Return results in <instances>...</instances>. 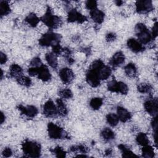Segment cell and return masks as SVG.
<instances>
[{"label":"cell","instance_id":"d6a6232c","mask_svg":"<svg viewBox=\"0 0 158 158\" xmlns=\"http://www.w3.org/2000/svg\"><path fill=\"white\" fill-rule=\"evenodd\" d=\"M17 83L21 85H23L26 87H28L31 85V79L26 76H21L16 79Z\"/></svg>","mask_w":158,"mask_h":158},{"label":"cell","instance_id":"83f0119b","mask_svg":"<svg viewBox=\"0 0 158 158\" xmlns=\"http://www.w3.org/2000/svg\"><path fill=\"white\" fill-rule=\"evenodd\" d=\"M142 156L145 158H152L154 157V151L153 148L150 145L143 146Z\"/></svg>","mask_w":158,"mask_h":158},{"label":"cell","instance_id":"ac0fdd59","mask_svg":"<svg viewBox=\"0 0 158 158\" xmlns=\"http://www.w3.org/2000/svg\"><path fill=\"white\" fill-rule=\"evenodd\" d=\"M89 14L91 19L98 24L102 23L104 20V13L98 9H95L94 10H90Z\"/></svg>","mask_w":158,"mask_h":158},{"label":"cell","instance_id":"7c38bea8","mask_svg":"<svg viewBox=\"0 0 158 158\" xmlns=\"http://www.w3.org/2000/svg\"><path fill=\"white\" fill-rule=\"evenodd\" d=\"M61 81L64 84H70L74 79L75 75L73 71L67 67L62 68L59 73Z\"/></svg>","mask_w":158,"mask_h":158},{"label":"cell","instance_id":"6da1fadb","mask_svg":"<svg viewBox=\"0 0 158 158\" xmlns=\"http://www.w3.org/2000/svg\"><path fill=\"white\" fill-rule=\"evenodd\" d=\"M22 149L25 157H39L41 155V145L35 141L25 140L22 144Z\"/></svg>","mask_w":158,"mask_h":158},{"label":"cell","instance_id":"484cf974","mask_svg":"<svg viewBox=\"0 0 158 158\" xmlns=\"http://www.w3.org/2000/svg\"><path fill=\"white\" fill-rule=\"evenodd\" d=\"M136 141L139 145L142 146L148 145L149 143L148 137L144 133H139L136 137Z\"/></svg>","mask_w":158,"mask_h":158},{"label":"cell","instance_id":"836d02e7","mask_svg":"<svg viewBox=\"0 0 158 158\" xmlns=\"http://www.w3.org/2000/svg\"><path fill=\"white\" fill-rule=\"evenodd\" d=\"M70 151L75 152H79L82 154H86L88 151V148L83 144H80L77 146H73L70 148Z\"/></svg>","mask_w":158,"mask_h":158},{"label":"cell","instance_id":"f6af8a7d","mask_svg":"<svg viewBox=\"0 0 158 158\" xmlns=\"http://www.w3.org/2000/svg\"><path fill=\"white\" fill-rule=\"evenodd\" d=\"M115 3L117 6H120L122 5V4L123 3V2L122 1H120V0H117V1H115Z\"/></svg>","mask_w":158,"mask_h":158},{"label":"cell","instance_id":"f546056e","mask_svg":"<svg viewBox=\"0 0 158 158\" xmlns=\"http://www.w3.org/2000/svg\"><path fill=\"white\" fill-rule=\"evenodd\" d=\"M106 120L109 125L111 127H115L117 125L119 119L117 114L110 113L106 115Z\"/></svg>","mask_w":158,"mask_h":158},{"label":"cell","instance_id":"ffe728a7","mask_svg":"<svg viewBox=\"0 0 158 158\" xmlns=\"http://www.w3.org/2000/svg\"><path fill=\"white\" fill-rule=\"evenodd\" d=\"M9 75L11 77L17 79L23 75V70L18 64H12L9 68Z\"/></svg>","mask_w":158,"mask_h":158},{"label":"cell","instance_id":"2e32d148","mask_svg":"<svg viewBox=\"0 0 158 158\" xmlns=\"http://www.w3.org/2000/svg\"><path fill=\"white\" fill-rule=\"evenodd\" d=\"M117 115L119 120L122 122H127L131 118V113L122 106H118L117 107Z\"/></svg>","mask_w":158,"mask_h":158},{"label":"cell","instance_id":"f35d334b","mask_svg":"<svg viewBox=\"0 0 158 158\" xmlns=\"http://www.w3.org/2000/svg\"><path fill=\"white\" fill-rule=\"evenodd\" d=\"M52 52L57 56L60 55L62 53L63 48L60 46V45L59 44L52 46Z\"/></svg>","mask_w":158,"mask_h":158},{"label":"cell","instance_id":"52a82bcc","mask_svg":"<svg viewBox=\"0 0 158 158\" xmlns=\"http://www.w3.org/2000/svg\"><path fill=\"white\" fill-rule=\"evenodd\" d=\"M136 11L140 14H147L153 10L154 7L151 0H138L136 2Z\"/></svg>","mask_w":158,"mask_h":158},{"label":"cell","instance_id":"8992f818","mask_svg":"<svg viewBox=\"0 0 158 158\" xmlns=\"http://www.w3.org/2000/svg\"><path fill=\"white\" fill-rule=\"evenodd\" d=\"M107 89L111 92L119 93L122 94H127L128 91V88L125 83L117 81L115 80H111L107 83Z\"/></svg>","mask_w":158,"mask_h":158},{"label":"cell","instance_id":"8fae6325","mask_svg":"<svg viewBox=\"0 0 158 158\" xmlns=\"http://www.w3.org/2000/svg\"><path fill=\"white\" fill-rule=\"evenodd\" d=\"M86 20V17L80 14L75 9L69 10L67 15V21L69 22H77L79 23H82Z\"/></svg>","mask_w":158,"mask_h":158},{"label":"cell","instance_id":"5b68a950","mask_svg":"<svg viewBox=\"0 0 158 158\" xmlns=\"http://www.w3.org/2000/svg\"><path fill=\"white\" fill-rule=\"evenodd\" d=\"M48 133L51 139H69L70 138L68 133L62 128L52 122L48 125Z\"/></svg>","mask_w":158,"mask_h":158},{"label":"cell","instance_id":"b9f144b4","mask_svg":"<svg viewBox=\"0 0 158 158\" xmlns=\"http://www.w3.org/2000/svg\"><path fill=\"white\" fill-rule=\"evenodd\" d=\"M2 154L3 157H9L12 156V151L10 148H5L2 152Z\"/></svg>","mask_w":158,"mask_h":158},{"label":"cell","instance_id":"9c48e42d","mask_svg":"<svg viewBox=\"0 0 158 158\" xmlns=\"http://www.w3.org/2000/svg\"><path fill=\"white\" fill-rule=\"evenodd\" d=\"M86 82L92 87L96 88L100 84V79L99 78L96 70L89 68L86 74Z\"/></svg>","mask_w":158,"mask_h":158},{"label":"cell","instance_id":"8d00e7d4","mask_svg":"<svg viewBox=\"0 0 158 158\" xmlns=\"http://www.w3.org/2000/svg\"><path fill=\"white\" fill-rule=\"evenodd\" d=\"M85 6L86 9H88V10H94L95 9H97V6H98L97 1L94 0H89V1L88 0L86 2Z\"/></svg>","mask_w":158,"mask_h":158},{"label":"cell","instance_id":"30bf717a","mask_svg":"<svg viewBox=\"0 0 158 158\" xmlns=\"http://www.w3.org/2000/svg\"><path fill=\"white\" fill-rule=\"evenodd\" d=\"M144 107L147 113L152 116L157 115L158 111V101L157 98H151L146 101Z\"/></svg>","mask_w":158,"mask_h":158},{"label":"cell","instance_id":"ee69618b","mask_svg":"<svg viewBox=\"0 0 158 158\" xmlns=\"http://www.w3.org/2000/svg\"><path fill=\"white\" fill-rule=\"evenodd\" d=\"M5 121V115H4L3 112H1V123H3Z\"/></svg>","mask_w":158,"mask_h":158},{"label":"cell","instance_id":"f1b7e54d","mask_svg":"<svg viewBox=\"0 0 158 158\" xmlns=\"http://www.w3.org/2000/svg\"><path fill=\"white\" fill-rule=\"evenodd\" d=\"M10 12V7L7 1H1L0 2V15L3 17L8 15Z\"/></svg>","mask_w":158,"mask_h":158},{"label":"cell","instance_id":"ba28073f","mask_svg":"<svg viewBox=\"0 0 158 158\" xmlns=\"http://www.w3.org/2000/svg\"><path fill=\"white\" fill-rule=\"evenodd\" d=\"M43 114L49 118H54L59 115L57 106L52 100L47 101L44 104Z\"/></svg>","mask_w":158,"mask_h":158},{"label":"cell","instance_id":"e575fe53","mask_svg":"<svg viewBox=\"0 0 158 158\" xmlns=\"http://www.w3.org/2000/svg\"><path fill=\"white\" fill-rule=\"evenodd\" d=\"M59 95L63 99H70L73 97V93L72 91L69 88L62 89L59 91Z\"/></svg>","mask_w":158,"mask_h":158},{"label":"cell","instance_id":"d590c367","mask_svg":"<svg viewBox=\"0 0 158 158\" xmlns=\"http://www.w3.org/2000/svg\"><path fill=\"white\" fill-rule=\"evenodd\" d=\"M51 151L55 154L57 157H65L66 156V152L60 146H56L52 149H51Z\"/></svg>","mask_w":158,"mask_h":158},{"label":"cell","instance_id":"603a6c76","mask_svg":"<svg viewBox=\"0 0 158 158\" xmlns=\"http://www.w3.org/2000/svg\"><path fill=\"white\" fill-rule=\"evenodd\" d=\"M125 74L130 78H135L137 75V69L133 63L128 64L124 68Z\"/></svg>","mask_w":158,"mask_h":158},{"label":"cell","instance_id":"7bdbcfd3","mask_svg":"<svg viewBox=\"0 0 158 158\" xmlns=\"http://www.w3.org/2000/svg\"><path fill=\"white\" fill-rule=\"evenodd\" d=\"M7 61V56L2 52H1V53H0V63H1V64H4Z\"/></svg>","mask_w":158,"mask_h":158},{"label":"cell","instance_id":"1f68e13d","mask_svg":"<svg viewBox=\"0 0 158 158\" xmlns=\"http://www.w3.org/2000/svg\"><path fill=\"white\" fill-rule=\"evenodd\" d=\"M138 91L141 93H149L152 89V86L149 83H141L137 87Z\"/></svg>","mask_w":158,"mask_h":158},{"label":"cell","instance_id":"ab89813d","mask_svg":"<svg viewBox=\"0 0 158 158\" xmlns=\"http://www.w3.org/2000/svg\"><path fill=\"white\" fill-rule=\"evenodd\" d=\"M117 35L114 33H109L106 36V40L107 42H112L115 40Z\"/></svg>","mask_w":158,"mask_h":158},{"label":"cell","instance_id":"cb8c5ba5","mask_svg":"<svg viewBox=\"0 0 158 158\" xmlns=\"http://www.w3.org/2000/svg\"><path fill=\"white\" fill-rule=\"evenodd\" d=\"M56 106L57 108L58 115L61 117H65L67 115L68 110L63 101L61 99L56 100Z\"/></svg>","mask_w":158,"mask_h":158},{"label":"cell","instance_id":"4316f807","mask_svg":"<svg viewBox=\"0 0 158 158\" xmlns=\"http://www.w3.org/2000/svg\"><path fill=\"white\" fill-rule=\"evenodd\" d=\"M118 149L120 150L122 157H138L136 154L133 153V151H131L129 148H128L127 146H125L123 144H119L118 146Z\"/></svg>","mask_w":158,"mask_h":158},{"label":"cell","instance_id":"e0dca14e","mask_svg":"<svg viewBox=\"0 0 158 158\" xmlns=\"http://www.w3.org/2000/svg\"><path fill=\"white\" fill-rule=\"evenodd\" d=\"M37 77L43 81H49L51 78V75L48 68L43 64L38 67Z\"/></svg>","mask_w":158,"mask_h":158},{"label":"cell","instance_id":"5bb4252c","mask_svg":"<svg viewBox=\"0 0 158 158\" xmlns=\"http://www.w3.org/2000/svg\"><path fill=\"white\" fill-rule=\"evenodd\" d=\"M128 48L133 52L139 53L144 51V46L135 38H130L127 42Z\"/></svg>","mask_w":158,"mask_h":158},{"label":"cell","instance_id":"277c9868","mask_svg":"<svg viewBox=\"0 0 158 158\" xmlns=\"http://www.w3.org/2000/svg\"><path fill=\"white\" fill-rule=\"evenodd\" d=\"M135 31L138 41L143 45L148 44L152 40L151 32L148 30L146 25L142 23H138L136 25Z\"/></svg>","mask_w":158,"mask_h":158},{"label":"cell","instance_id":"bcb514c9","mask_svg":"<svg viewBox=\"0 0 158 158\" xmlns=\"http://www.w3.org/2000/svg\"><path fill=\"white\" fill-rule=\"evenodd\" d=\"M106 155H110L111 153H112V150L110 149H108L106 151Z\"/></svg>","mask_w":158,"mask_h":158},{"label":"cell","instance_id":"7402d4cb","mask_svg":"<svg viewBox=\"0 0 158 158\" xmlns=\"http://www.w3.org/2000/svg\"><path fill=\"white\" fill-rule=\"evenodd\" d=\"M41 20L34 13H30L25 19V21L31 27H35L37 26Z\"/></svg>","mask_w":158,"mask_h":158},{"label":"cell","instance_id":"7dc6e473","mask_svg":"<svg viewBox=\"0 0 158 158\" xmlns=\"http://www.w3.org/2000/svg\"><path fill=\"white\" fill-rule=\"evenodd\" d=\"M2 77H3V71L1 70V78L2 79Z\"/></svg>","mask_w":158,"mask_h":158},{"label":"cell","instance_id":"60d3db41","mask_svg":"<svg viewBox=\"0 0 158 158\" xmlns=\"http://www.w3.org/2000/svg\"><path fill=\"white\" fill-rule=\"evenodd\" d=\"M157 31H158V27H157V22H156L152 28V31H151V35L153 38H156L157 36Z\"/></svg>","mask_w":158,"mask_h":158},{"label":"cell","instance_id":"d4e9b609","mask_svg":"<svg viewBox=\"0 0 158 158\" xmlns=\"http://www.w3.org/2000/svg\"><path fill=\"white\" fill-rule=\"evenodd\" d=\"M101 136L106 141H111L115 138L114 132L109 128H104L101 132Z\"/></svg>","mask_w":158,"mask_h":158},{"label":"cell","instance_id":"9a60e30c","mask_svg":"<svg viewBox=\"0 0 158 158\" xmlns=\"http://www.w3.org/2000/svg\"><path fill=\"white\" fill-rule=\"evenodd\" d=\"M125 57L123 53L121 51H118L113 55L110 60L109 64L112 67L115 68L122 65L125 62Z\"/></svg>","mask_w":158,"mask_h":158},{"label":"cell","instance_id":"7a4b0ae2","mask_svg":"<svg viewBox=\"0 0 158 158\" xmlns=\"http://www.w3.org/2000/svg\"><path fill=\"white\" fill-rule=\"evenodd\" d=\"M49 28L56 29L62 25V19L60 17L54 15L52 13L50 7H48L46 13L40 19Z\"/></svg>","mask_w":158,"mask_h":158},{"label":"cell","instance_id":"3957f363","mask_svg":"<svg viewBox=\"0 0 158 158\" xmlns=\"http://www.w3.org/2000/svg\"><path fill=\"white\" fill-rule=\"evenodd\" d=\"M62 36L56 33L49 31L44 33L39 40V44L43 47L54 46L60 43Z\"/></svg>","mask_w":158,"mask_h":158},{"label":"cell","instance_id":"4fadbf2b","mask_svg":"<svg viewBox=\"0 0 158 158\" xmlns=\"http://www.w3.org/2000/svg\"><path fill=\"white\" fill-rule=\"evenodd\" d=\"M17 109L22 114L26 115L29 118L35 117L38 112V109L35 106L31 105L24 106L23 105L19 104L17 106Z\"/></svg>","mask_w":158,"mask_h":158},{"label":"cell","instance_id":"d6986e66","mask_svg":"<svg viewBox=\"0 0 158 158\" xmlns=\"http://www.w3.org/2000/svg\"><path fill=\"white\" fill-rule=\"evenodd\" d=\"M96 70L98 72V74L100 80L107 79L110 77L112 73L111 67L110 66L106 65H104L101 69Z\"/></svg>","mask_w":158,"mask_h":158},{"label":"cell","instance_id":"44dd1931","mask_svg":"<svg viewBox=\"0 0 158 158\" xmlns=\"http://www.w3.org/2000/svg\"><path fill=\"white\" fill-rule=\"evenodd\" d=\"M45 59L48 65L52 69H56L57 67V55L54 54L52 52H48L45 55Z\"/></svg>","mask_w":158,"mask_h":158},{"label":"cell","instance_id":"4dcf8cb0","mask_svg":"<svg viewBox=\"0 0 158 158\" xmlns=\"http://www.w3.org/2000/svg\"><path fill=\"white\" fill-rule=\"evenodd\" d=\"M102 99L101 98H93L89 102V106L93 110H98L102 105Z\"/></svg>","mask_w":158,"mask_h":158},{"label":"cell","instance_id":"74e56055","mask_svg":"<svg viewBox=\"0 0 158 158\" xmlns=\"http://www.w3.org/2000/svg\"><path fill=\"white\" fill-rule=\"evenodd\" d=\"M43 65V63L40 59V58L36 57H34L30 62V67H39L40 66H41Z\"/></svg>","mask_w":158,"mask_h":158}]
</instances>
